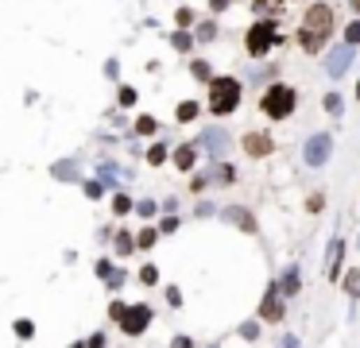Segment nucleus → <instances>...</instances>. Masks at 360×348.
<instances>
[{"label":"nucleus","mask_w":360,"mask_h":348,"mask_svg":"<svg viewBox=\"0 0 360 348\" xmlns=\"http://www.w3.org/2000/svg\"><path fill=\"white\" fill-rule=\"evenodd\" d=\"M279 39H283V35H279V20H256V24L248 27V31H244V50H248L252 58H268L271 50L279 47Z\"/></svg>","instance_id":"1"},{"label":"nucleus","mask_w":360,"mask_h":348,"mask_svg":"<svg viewBox=\"0 0 360 348\" xmlns=\"http://www.w3.org/2000/svg\"><path fill=\"white\" fill-rule=\"evenodd\" d=\"M294 105H298V93H294V85H283V82H271L260 97V113L268 120H287L294 113Z\"/></svg>","instance_id":"2"},{"label":"nucleus","mask_w":360,"mask_h":348,"mask_svg":"<svg viewBox=\"0 0 360 348\" xmlns=\"http://www.w3.org/2000/svg\"><path fill=\"white\" fill-rule=\"evenodd\" d=\"M240 97H244V89H240V82H236V78H229V74L210 78V113H213V116L236 113Z\"/></svg>","instance_id":"3"},{"label":"nucleus","mask_w":360,"mask_h":348,"mask_svg":"<svg viewBox=\"0 0 360 348\" xmlns=\"http://www.w3.org/2000/svg\"><path fill=\"white\" fill-rule=\"evenodd\" d=\"M329 155H333V136L329 132H314L310 140H306V147H302V159H306V166H326Z\"/></svg>","instance_id":"4"},{"label":"nucleus","mask_w":360,"mask_h":348,"mask_svg":"<svg viewBox=\"0 0 360 348\" xmlns=\"http://www.w3.org/2000/svg\"><path fill=\"white\" fill-rule=\"evenodd\" d=\"M333 24H337L333 4H329V0H318V4H306L298 27H310V31H333Z\"/></svg>","instance_id":"5"},{"label":"nucleus","mask_w":360,"mask_h":348,"mask_svg":"<svg viewBox=\"0 0 360 348\" xmlns=\"http://www.w3.org/2000/svg\"><path fill=\"white\" fill-rule=\"evenodd\" d=\"M147 325H151V306H143V302L128 306L124 317H120V329H124V337H140V333H147Z\"/></svg>","instance_id":"6"},{"label":"nucleus","mask_w":360,"mask_h":348,"mask_svg":"<svg viewBox=\"0 0 360 348\" xmlns=\"http://www.w3.org/2000/svg\"><path fill=\"white\" fill-rule=\"evenodd\" d=\"M287 317V306H283V294H279V282H268L264 290V302H260V321H283Z\"/></svg>","instance_id":"7"},{"label":"nucleus","mask_w":360,"mask_h":348,"mask_svg":"<svg viewBox=\"0 0 360 348\" xmlns=\"http://www.w3.org/2000/svg\"><path fill=\"white\" fill-rule=\"evenodd\" d=\"M352 58H357V47H349V43H341V47H329V55H326V74H329V78H341L345 70L352 66Z\"/></svg>","instance_id":"8"},{"label":"nucleus","mask_w":360,"mask_h":348,"mask_svg":"<svg viewBox=\"0 0 360 348\" xmlns=\"http://www.w3.org/2000/svg\"><path fill=\"white\" fill-rule=\"evenodd\" d=\"M240 147H244V155H252V159H264V155H271V151H275V140H271L268 132H244Z\"/></svg>","instance_id":"9"},{"label":"nucleus","mask_w":360,"mask_h":348,"mask_svg":"<svg viewBox=\"0 0 360 348\" xmlns=\"http://www.w3.org/2000/svg\"><path fill=\"white\" fill-rule=\"evenodd\" d=\"M329 39H333V31H310V27H298V47L306 50V55H322V50L329 47Z\"/></svg>","instance_id":"10"},{"label":"nucleus","mask_w":360,"mask_h":348,"mask_svg":"<svg viewBox=\"0 0 360 348\" xmlns=\"http://www.w3.org/2000/svg\"><path fill=\"white\" fill-rule=\"evenodd\" d=\"M341 259H345V240H341V236H333V240H329V256H326V279H329V282L345 275Z\"/></svg>","instance_id":"11"},{"label":"nucleus","mask_w":360,"mask_h":348,"mask_svg":"<svg viewBox=\"0 0 360 348\" xmlns=\"http://www.w3.org/2000/svg\"><path fill=\"white\" fill-rule=\"evenodd\" d=\"M198 147H206L210 155H225L229 132H225V128H206V132H201V140H198Z\"/></svg>","instance_id":"12"},{"label":"nucleus","mask_w":360,"mask_h":348,"mask_svg":"<svg viewBox=\"0 0 360 348\" xmlns=\"http://www.w3.org/2000/svg\"><path fill=\"white\" fill-rule=\"evenodd\" d=\"M221 217H225V221H233L236 229H244V232H256V217H252L248 209H240V205H229Z\"/></svg>","instance_id":"13"},{"label":"nucleus","mask_w":360,"mask_h":348,"mask_svg":"<svg viewBox=\"0 0 360 348\" xmlns=\"http://www.w3.org/2000/svg\"><path fill=\"white\" fill-rule=\"evenodd\" d=\"M298 290H302L298 267H287V271H283V282H279V294H283V298H294V294H298Z\"/></svg>","instance_id":"14"},{"label":"nucleus","mask_w":360,"mask_h":348,"mask_svg":"<svg viewBox=\"0 0 360 348\" xmlns=\"http://www.w3.org/2000/svg\"><path fill=\"white\" fill-rule=\"evenodd\" d=\"M194 163H198V143H182V147H175V166L178 171H190Z\"/></svg>","instance_id":"15"},{"label":"nucleus","mask_w":360,"mask_h":348,"mask_svg":"<svg viewBox=\"0 0 360 348\" xmlns=\"http://www.w3.org/2000/svg\"><path fill=\"white\" fill-rule=\"evenodd\" d=\"M206 178H210V182H217V186H229V182H236V171L229 163H217V166H210V171H206Z\"/></svg>","instance_id":"16"},{"label":"nucleus","mask_w":360,"mask_h":348,"mask_svg":"<svg viewBox=\"0 0 360 348\" xmlns=\"http://www.w3.org/2000/svg\"><path fill=\"white\" fill-rule=\"evenodd\" d=\"M198 113H201V108H198V101H182V105L175 108V120H178V124H190V120H194Z\"/></svg>","instance_id":"17"},{"label":"nucleus","mask_w":360,"mask_h":348,"mask_svg":"<svg viewBox=\"0 0 360 348\" xmlns=\"http://www.w3.org/2000/svg\"><path fill=\"white\" fill-rule=\"evenodd\" d=\"M322 108H326L329 116H341V108H345L341 93H326V97H322Z\"/></svg>","instance_id":"18"},{"label":"nucleus","mask_w":360,"mask_h":348,"mask_svg":"<svg viewBox=\"0 0 360 348\" xmlns=\"http://www.w3.org/2000/svg\"><path fill=\"white\" fill-rule=\"evenodd\" d=\"M171 43H175V50H182V55H186V50H190V47H194V35H190V31H186V27H178V31H175V35H171Z\"/></svg>","instance_id":"19"},{"label":"nucleus","mask_w":360,"mask_h":348,"mask_svg":"<svg viewBox=\"0 0 360 348\" xmlns=\"http://www.w3.org/2000/svg\"><path fill=\"white\" fill-rule=\"evenodd\" d=\"M132 198H128V194H117V198H113V213H117V217H128V213H132Z\"/></svg>","instance_id":"20"},{"label":"nucleus","mask_w":360,"mask_h":348,"mask_svg":"<svg viewBox=\"0 0 360 348\" xmlns=\"http://www.w3.org/2000/svg\"><path fill=\"white\" fill-rule=\"evenodd\" d=\"M190 74L198 78V82H210V78H213V66H210V62H201V58H198V62H190Z\"/></svg>","instance_id":"21"},{"label":"nucleus","mask_w":360,"mask_h":348,"mask_svg":"<svg viewBox=\"0 0 360 348\" xmlns=\"http://www.w3.org/2000/svg\"><path fill=\"white\" fill-rule=\"evenodd\" d=\"M155 244H159V232L155 229H143L140 236H136V248H155Z\"/></svg>","instance_id":"22"},{"label":"nucleus","mask_w":360,"mask_h":348,"mask_svg":"<svg viewBox=\"0 0 360 348\" xmlns=\"http://www.w3.org/2000/svg\"><path fill=\"white\" fill-rule=\"evenodd\" d=\"M345 294H349V298H360V271L345 275Z\"/></svg>","instance_id":"23"},{"label":"nucleus","mask_w":360,"mask_h":348,"mask_svg":"<svg viewBox=\"0 0 360 348\" xmlns=\"http://www.w3.org/2000/svg\"><path fill=\"white\" fill-rule=\"evenodd\" d=\"M155 116H140V120H136V136H155Z\"/></svg>","instance_id":"24"},{"label":"nucleus","mask_w":360,"mask_h":348,"mask_svg":"<svg viewBox=\"0 0 360 348\" xmlns=\"http://www.w3.org/2000/svg\"><path fill=\"white\" fill-rule=\"evenodd\" d=\"M198 39H201V43H213V39H217V24H213V20L198 24Z\"/></svg>","instance_id":"25"},{"label":"nucleus","mask_w":360,"mask_h":348,"mask_svg":"<svg viewBox=\"0 0 360 348\" xmlns=\"http://www.w3.org/2000/svg\"><path fill=\"white\" fill-rule=\"evenodd\" d=\"M345 43H349V47H360V16L345 27Z\"/></svg>","instance_id":"26"},{"label":"nucleus","mask_w":360,"mask_h":348,"mask_svg":"<svg viewBox=\"0 0 360 348\" xmlns=\"http://www.w3.org/2000/svg\"><path fill=\"white\" fill-rule=\"evenodd\" d=\"M132 248H136V236H128V232H117V252H120V256H128Z\"/></svg>","instance_id":"27"},{"label":"nucleus","mask_w":360,"mask_h":348,"mask_svg":"<svg viewBox=\"0 0 360 348\" xmlns=\"http://www.w3.org/2000/svg\"><path fill=\"white\" fill-rule=\"evenodd\" d=\"M140 282H147V287H151V282H159V267H155V263H143V267H140Z\"/></svg>","instance_id":"28"},{"label":"nucleus","mask_w":360,"mask_h":348,"mask_svg":"<svg viewBox=\"0 0 360 348\" xmlns=\"http://www.w3.org/2000/svg\"><path fill=\"white\" fill-rule=\"evenodd\" d=\"M16 337H20V340H31V337H35V325L27 321V317H20V321H16Z\"/></svg>","instance_id":"29"},{"label":"nucleus","mask_w":360,"mask_h":348,"mask_svg":"<svg viewBox=\"0 0 360 348\" xmlns=\"http://www.w3.org/2000/svg\"><path fill=\"white\" fill-rule=\"evenodd\" d=\"M147 163H151V166H159V163H167V147H163V143H155V147L147 151Z\"/></svg>","instance_id":"30"},{"label":"nucleus","mask_w":360,"mask_h":348,"mask_svg":"<svg viewBox=\"0 0 360 348\" xmlns=\"http://www.w3.org/2000/svg\"><path fill=\"white\" fill-rule=\"evenodd\" d=\"M175 20H178V27H186V31H190V27H194V8H178Z\"/></svg>","instance_id":"31"},{"label":"nucleus","mask_w":360,"mask_h":348,"mask_svg":"<svg viewBox=\"0 0 360 348\" xmlns=\"http://www.w3.org/2000/svg\"><path fill=\"white\" fill-rule=\"evenodd\" d=\"M240 337L244 340H256V337H260V321H244L240 325Z\"/></svg>","instance_id":"32"},{"label":"nucleus","mask_w":360,"mask_h":348,"mask_svg":"<svg viewBox=\"0 0 360 348\" xmlns=\"http://www.w3.org/2000/svg\"><path fill=\"white\" fill-rule=\"evenodd\" d=\"M136 213H140V217H155V213H159V205H155L151 198H143L140 205H136Z\"/></svg>","instance_id":"33"},{"label":"nucleus","mask_w":360,"mask_h":348,"mask_svg":"<svg viewBox=\"0 0 360 348\" xmlns=\"http://www.w3.org/2000/svg\"><path fill=\"white\" fill-rule=\"evenodd\" d=\"M167 302H171V306H182V290H178V287H167Z\"/></svg>","instance_id":"34"},{"label":"nucleus","mask_w":360,"mask_h":348,"mask_svg":"<svg viewBox=\"0 0 360 348\" xmlns=\"http://www.w3.org/2000/svg\"><path fill=\"white\" fill-rule=\"evenodd\" d=\"M322 205H326V198H322V194H310V201H306V209H310V213H322Z\"/></svg>","instance_id":"35"},{"label":"nucleus","mask_w":360,"mask_h":348,"mask_svg":"<svg viewBox=\"0 0 360 348\" xmlns=\"http://www.w3.org/2000/svg\"><path fill=\"white\" fill-rule=\"evenodd\" d=\"M124 302H113V306H109V317H113V321H120V317H124Z\"/></svg>","instance_id":"36"},{"label":"nucleus","mask_w":360,"mask_h":348,"mask_svg":"<svg viewBox=\"0 0 360 348\" xmlns=\"http://www.w3.org/2000/svg\"><path fill=\"white\" fill-rule=\"evenodd\" d=\"M109 275H113V263H109V259H101V263H97V279H109Z\"/></svg>","instance_id":"37"},{"label":"nucleus","mask_w":360,"mask_h":348,"mask_svg":"<svg viewBox=\"0 0 360 348\" xmlns=\"http://www.w3.org/2000/svg\"><path fill=\"white\" fill-rule=\"evenodd\" d=\"M120 105H136V89H128V85H124V89H120Z\"/></svg>","instance_id":"38"},{"label":"nucleus","mask_w":360,"mask_h":348,"mask_svg":"<svg viewBox=\"0 0 360 348\" xmlns=\"http://www.w3.org/2000/svg\"><path fill=\"white\" fill-rule=\"evenodd\" d=\"M85 194H89V198H101V194H105V186H101V182H85Z\"/></svg>","instance_id":"39"},{"label":"nucleus","mask_w":360,"mask_h":348,"mask_svg":"<svg viewBox=\"0 0 360 348\" xmlns=\"http://www.w3.org/2000/svg\"><path fill=\"white\" fill-rule=\"evenodd\" d=\"M175 229H178V217H175V213H171V217H167V221H163V224H159V232H175Z\"/></svg>","instance_id":"40"},{"label":"nucleus","mask_w":360,"mask_h":348,"mask_svg":"<svg viewBox=\"0 0 360 348\" xmlns=\"http://www.w3.org/2000/svg\"><path fill=\"white\" fill-rule=\"evenodd\" d=\"M171 348H194V340L190 337H175V340H171Z\"/></svg>","instance_id":"41"},{"label":"nucleus","mask_w":360,"mask_h":348,"mask_svg":"<svg viewBox=\"0 0 360 348\" xmlns=\"http://www.w3.org/2000/svg\"><path fill=\"white\" fill-rule=\"evenodd\" d=\"M229 4H233V0H210V8H213V12H225Z\"/></svg>","instance_id":"42"},{"label":"nucleus","mask_w":360,"mask_h":348,"mask_svg":"<svg viewBox=\"0 0 360 348\" xmlns=\"http://www.w3.org/2000/svg\"><path fill=\"white\" fill-rule=\"evenodd\" d=\"M89 348H105V337H101V333H93V337H89Z\"/></svg>","instance_id":"43"},{"label":"nucleus","mask_w":360,"mask_h":348,"mask_svg":"<svg viewBox=\"0 0 360 348\" xmlns=\"http://www.w3.org/2000/svg\"><path fill=\"white\" fill-rule=\"evenodd\" d=\"M349 8H352V16H360V0H349Z\"/></svg>","instance_id":"44"},{"label":"nucleus","mask_w":360,"mask_h":348,"mask_svg":"<svg viewBox=\"0 0 360 348\" xmlns=\"http://www.w3.org/2000/svg\"><path fill=\"white\" fill-rule=\"evenodd\" d=\"M283 348H298V340H294V337H287V340H283Z\"/></svg>","instance_id":"45"},{"label":"nucleus","mask_w":360,"mask_h":348,"mask_svg":"<svg viewBox=\"0 0 360 348\" xmlns=\"http://www.w3.org/2000/svg\"><path fill=\"white\" fill-rule=\"evenodd\" d=\"M210 348H217V345H210Z\"/></svg>","instance_id":"46"},{"label":"nucleus","mask_w":360,"mask_h":348,"mask_svg":"<svg viewBox=\"0 0 360 348\" xmlns=\"http://www.w3.org/2000/svg\"><path fill=\"white\" fill-rule=\"evenodd\" d=\"M357 244H360V240H357Z\"/></svg>","instance_id":"47"}]
</instances>
